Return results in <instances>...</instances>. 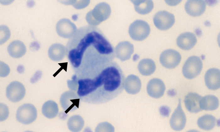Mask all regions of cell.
Listing matches in <instances>:
<instances>
[{
  "label": "cell",
  "mask_w": 220,
  "mask_h": 132,
  "mask_svg": "<svg viewBox=\"0 0 220 132\" xmlns=\"http://www.w3.org/2000/svg\"><path fill=\"white\" fill-rule=\"evenodd\" d=\"M125 82L123 71L113 61L84 69L67 81L69 88L76 92L81 101L96 104L107 102L118 96Z\"/></svg>",
  "instance_id": "cell-1"
},
{
  "label": "cell",
  "mask_w": 220,
  "mask_h": 132,
  "mask_svg": "<svg viewBox=\"0 0 220 132\" xmlns=\"http://www.w3.org/2000/svg\"><path fill=\"white\" fill-rule=\"evenodd\" d=\"M66 51L75 74L113 61L116 56L113 46L102 31L91 25L77 30L68 42Z\"/></svg>",
  "instance_id": "cell-2"
},
{
  "label": "cell",
  "mask_w": 220,
  "mask_h": 132,
  "mask_svg": "<svg viewBox=\"0 0 220 132\" xmlns=\"http://www.w3.org/2000/svg\"><path fill=\"white\" fill-rule=\"evenodd\" d=\"M150 30V26L147 22L138 19L130 24L129 27V33L134 40L141 41L148 37Z\"/></svg>",
  "instance_id": "cell-3"
},
{
  "label": "cell",
  "mask_w": 220,
  "mask_h": 132,
  "mask_svg": "<svg viewBox=\"0 0 220 132\" xmlns=\"http://www.w3.org/2000/svg\"><path fill=\"white\" fill-rule=\"evenodd\" d=\"M17 120L24 124H30L35 120L37 117V111L35 107L30 103H25L17 109L16 114Z\"/></svg>",
  "instance_id": "cell-4"
},
{
  "label": "cell",
  "mask_w": 220,
  "mask_h": 132,
  "mask_svg": "<svg viewBox=\"0 0 220 132\" xmlns=\"http://www.w3.org/2000/svg\"><path fill=\"white\" fill-rule=\"evenodd\" d=\"M202 67V63L199 57L195 56H191L188 58L184 65L183 74L187 79H194L200 73Z\"/></svg>",
  "instance_id": "cell-5"
},
{
  "label": "cell",
  "mask_w": 220,
  "mask_h": 132,
  "mask_svg": "<svg viewBox=\"0 0 220 132\" xmlns=\"http://www.w3.org/2000/svg\"><path fill=\"white\" fill-rule=\"evenodd\" d=\"M154 23L157 28L161 30H166L174 24L175 19L173 14L166 11L157 12L153 18Z\"/></svg>",
  "instance_id": "cell-6"
},
{
  "label": "cell",
  "mask_w": 220,
  "mask_h": 132,
  "mask_svg": "<svg viewBox=\"0 0 220 132\" xmlns=\"http://www.w3.org/2000/svg\"><path fill=\"white\" fill-rule=\"evenodd\" d=\"M25 89L24 85L18 81L10 83L6 89L7 97L10 101L16 102L21 100L25 94Z\"/></svg>",
  "instance_id": "cell-7"
},
{
  "label": "cell",
  "mask_w": 220,
  "mask_h": 132,
  "mask_svg": "<svg viewBox=\"0 0 220 132\" xmlns=\"http://www.w3.org/2000/svg\"><path fill=\"white\" fill-rule=\"evenodd\" d=\"M181 56L177 51L172 49L166 50L161 54L160 61L165 67L173 69L177 66L181 60Z\"/></svg>",
  "instance_id": "cell-8"
},
{
  "label": "cell",
  "mask_w": 220,
  "mask_h": 132,
  "mask_svg": "<svg viewBox=\"0 0 220 132\" xmlns=\"http://www.w3.org/2000/svg\"><path fill=\"white\" fill-rule=\"evenodd\" d=\"M186 117L181 106L179 100L177 108L172 114L170 121L172 128L176 131H180L184 127L186 123Z\"/></svg>",
  "instance_id": "cell-9"
},
{
  "label": "cell",
  "mask_w": 220,
  "mask_h": 132,
  "mask_svg": "<svg viewBox=\"0 0 220 132\" xmlns=\"http://www.w3.org/2000/svg\"><path fill=\"white\" fill-rule=\"evenodd\" d=\"M56 29L59 36L65 38H70L77 30L75 25L67 19L59 20L57 24Z\"/></svg>",
  "instance_id": "cell-10"
},
{
  "label": "cell",
  "mask_w": 220,
  "mask_h": 132,
  "mask_svg": "<svg viewBox=\"0 0 220 132\" xmlns=\"http://www.w3.org/2000/svg\"><path fill=\"white\" fill-rule=\"evenodd\" d=\"M78 99L79 98L77 94L72 91L65 92L62 95L60 98V103L62 107L66 113L76 108Z\"/></svg>",
  "instance_id": "cell-11"
},
{
  "label": "cell",
  "mask_w": 220,
  "mask_h": 132,
  "mask_svg": "<svg viewBox=\"0 0 220 132\" xmlns=\"http://www.w3.org/2000/svg\"><path fill=\"white\" fill-rule=\"evenodd\" d=\"M202 97L193 92L188 93L185 97L184 102L186 109L190 113H197L202 110L201 101Z\"/></svg>",
  "instance_id": "cell-12"
},
{
  "label": "cell",
  "mask_w": 220,
  "mask_h": 132,
  "mask_svg": "<svg viewBox=\"0 0 220 132\" xmlns=\"http://www.w3.org/2000/svg\"><path fill=\"white\" fill-rule=\"evenodd\" d=\"M206 3L204 1L191 0L186 3L185 9L189 15L195 17L202 14L206 10Z\"/></svg>",
  "instance_id": "cell-13"
},
{
  "label": "cell",
  "mask_w": 220,
  "mask_h": 132,
  "mask_svg": "<svg viewBox=\"0 0 220 132\" xmlns=\"http://www.w3.org/2000/svg\"><path fill=\"white\" fill-rule=\"evenodd\" d=\"M94 25H98L109 17L111 9L110 6L105 3H102L96 5L94 9Z\"/></svg>",
  "instance_id": "cell-14"
},
{
  "label": "cell",
  "mask_w": 220,
  "mask_h": 132,
  "mask_svg": "<svg viewBox=\"0 0 220 132\" xmlns=\"http://www.w3.org/2000/svg\"><path fill=\"white\" fill-rule=\"evenodd\" d=\"M220 76V72L219 69L212 68L206 71L205 75V81L208 89L216 90L219 88Z\"/></svg>",
  "instance_id": "cell-15"
},
{
  "label": "cell",
  "mask_w": 220,
  "mask_h": 132,
  "mask_svg": "<svg viewBox=\"0 0 220 132\" xmlns=\"http://www.w3.org/2000/svg\"><path fill=\"white\" fill-rule=\"evenodd\" d=\"M147 90L150 96L155 98H159L163 95L165 90V86L161 80L154 78L149 82Z\"/></svg>",
  "instance_id": "cell-16"
},
{
  "label": "cell",
  "mask_w": 220,
  "mask_h": 132,
  "mask_svg": "<svg viewBox=\"0 0 220 132\" xmlns=\"http://www.w3.org/2000/svg\"><path fill=\"white\" fill-rule=\"evenodd\" d=\"M197 41L195 35L190 32L181 34L178 37L176 43L178 46L184 50H189L192 48Z\"/></svg>",
  "instance_id": "cell-17"
},
{
  "label": "cell",
  "mask_w": 220,
  "mask_h": 132,
  "mask_svg": "<svg viewBox=\"0 0 220 132\" xmlns=\"http://www.w3.org/2000/svg\"><path fill=\"white\" fill-rule=\"evenodd\" d=\"M134 46L128 41L120 42L116 46L115 55L122 61L129 59L134 52Z\"/></svg>",
  "instance_id": "cell-18"
},
{
  "label": "cell",
  "mask_w": 220,
  "mask_h": 132,
  "mask_svg": "<svg viewBox=\"0 0 220 132\" xmlns=\"http://www.w3.org/2000/svg\"><path fill=\"white\" fill-rule=\"evenodd\" d=\"M7 50L9 55L15 58L21 57L26 52L25 45L22 41L19 40L12 42L8 46Z\"/></svg>",
  "instance_id": "cell-19"
},
{
  "label": "cell",
  "mask_w": 220,
  "mask_h": 132,
  "mask_svg": "<svg viewBox=\"0 0 220 132\" xmlns=\"http://www.w3.org/2000/svg\"><path fill=\"white\" fill-rule=\"evenodd\" d=\"M66 53V48L62 44L56 43L49 47L48 55L50 58L54 61L62 60Z\"/></svg>",
  "instance_id": "cell-20"
},
{
  "label": "cell",
  "mask_w": 220,
  "mask_h": 132,
  "mask_svg": "<svg viewBox=\"0 0 220 132\" xmlns=\"http://www.w3.org/2000/svg\"><path fill=\"white\" fill-rule=\"evenodd\" d=\"M135 11L139 14H145L153 9L154 4L151 0H131Z\"/></svg>",
  "instance_id": "cell-21"
},
{
  "label": "cell",
  "mask_w": 220,
  "mask_h": 132,
  "mask_svg": "<svg viewBox=\"0 0 220 132\" xmlns=\"http://www.w3.org/2000/svg\"><path fill=\"white\" fill-rule=\"evenodd\" d=\"M42 114L46 118H52L55 117L58 112L57 104L54 101L49 100L43 105L41 109Z\"/></svg>",
  "instance_id": "cell-22"
},
{
  "label": "cell",
  "mask_w": 220,
  "mask_h": 132,
  "mask_svg": "<svg viewBox=\"0 0 220 132\" xmlns=\"http://www.w3.org/2000/svg\"><path fill=\"white\" fill-rule=\"evenodd\" d=\"M219 105V101L215 96L208 95L202 97L201 106L202 110L213 111L216 109Z\"/></svg>",
  "instance_id": "cell-23"
},
{
  "label": "cell",
  "mask_w": 220,
  "mask_h": 132,
  "mask_svg": "<svg viewBox=\"0 0 220 132\" xmlns=\"http://www.w3.org/2000/svg\"><path fill=\"white\" fill-rule=\"evenodd\" d=\"M156 65L151 59H144L140 61L138 65V69L142 74L145 75L152 74L156 69Z\"/></svg>",
  "instance_id": "cell-24"
},
{
  "label": "cell",
  "mask_w": 220,
  "mask_h": 132,
  "mask_svg": "<svg viewBox=\"0 0 220 132\" xmlns=\"http://www.w3.org/2000/svg\"><path fill=\"white\" fill-rule=\"evenodd\" d=\"M216 122L217 120L214 117L211 115L206 114L199 118L197 124L200 128L209 130L215 127Z\"/></svg>",
  "instance_id": "cell-25"
},
{
  "label": "cell",
  "mask_w": 220,
  "mask_h": 132,
  "mask_svg": "<svg viewBox=\"0 0 220 132\" xmlns=\"http://www.w3.org/2000/svg\"><path fill=\"white\" fill-rule=\"evenodd\" d=\"M0 30V43L2 45L9 38L11 33L9 29L6 25L1 26Z\"/></svg>",
  "instance_id": "cell-26"
},
{
  "label": "cell",
  "mask_w": 220,
  "mask_h": 132,
  "mask_svg": "<svg viewBox=\"0 0 220 132\" xmlns=\"http://www.w3.org/2000/svg\"><path fill=\"white\" fill-rule=\"evenodd\" d=\"M9 111L7 105L1 103L0 104V120L3 121L7 119L8 116Z\"/></svg>",
  "instance_id": "cell-27"
},
{
  "label": "cell",
  "mask_w": 220,
  "mask_h": 132,
  "mask_svg": "<svg viewBox=\"0 0 220 132\" xmlns=\"http://www.w3.org/2000/svg\"><path fill=\"white\" fill-rule=\"evenodd\" d=\"M0 73L1 77H5L7 76L10 72V68L9 66L3 62L0 61Z\"/></svg>",
  "instance_id": "cell-28"
}]
</instances>
